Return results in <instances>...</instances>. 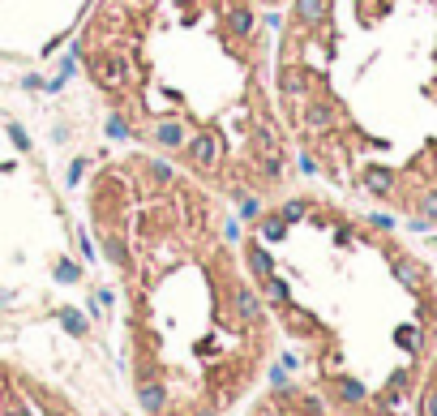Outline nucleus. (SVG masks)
Listing matches in <instances>:
<instances>
[{
	"instance_id": "obj_1",
	"label": "nucleus",
	"mask_w": 437,
	"mask_h": 416,
	"mask_svg": "<svg viewBox=\"0 0 437 416\" xmlns=\"http://www.w3.org/2000/svg\"><path fill=\"white\" fill-rule=\"evenodd\" d=\"M219 193L146 151L86 181V224L112 266L142 416H236L274 360V317Z\"/></svg>"
},
{
	"instance_id": "obj_2",
	"label": "nucleus",
	"mask_w": 437,
	"mask_h": 416,
	"mask_svg": "<svg viewBox=\"0 0 437 416\" xmlns=\"http://www.w3.org/2000/svg\"><path fill=\"white\" fill-rule=\"evenodd\" d=\"M73 56L133 151L245 215L292 189L274 31L257 0H90Z\"/></svg>"
},
{
	"instance_id": "obj_3",
	"label": "nucleus",
	"mask_w": 437,
	"mask_h": 416,
	"mask_svg": "<svg viewBox=\"0 0 437 416\" xmlns=\"http://www.w3.org/2000/svg\"><path fill=\"white\" fill-rule=\"evenodd\" d=\"M395 219L360 215L313 189H288L245 215V266L300 352L304 386L334 416H399L429 360L373 322L377 292L433 288L429 266L390 236Z\"/></svg>"
},
{
	"instance_id": "obj_4",
	"label": "nucleus",
	"mask_w": 437,
	"mask_h": 416,
	"mask_svg": "<svg viewBox=\"0 0 437 416\" xmlns=\"http://www.w3.org/2000/svg\"><path fill=\"white\" fill-rule=\"evenodd\" d=\"M0 416H82L60 386L43 382L39 374L0 360Z\"/></svg>"
}]
</instances>
